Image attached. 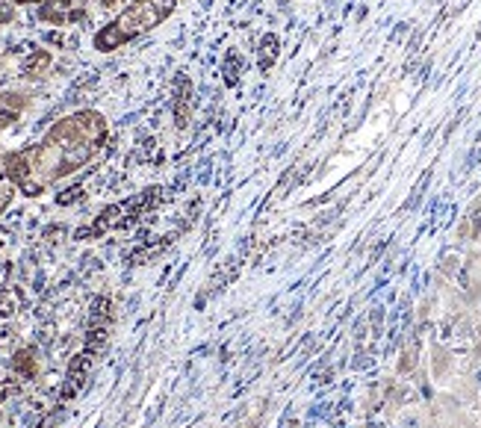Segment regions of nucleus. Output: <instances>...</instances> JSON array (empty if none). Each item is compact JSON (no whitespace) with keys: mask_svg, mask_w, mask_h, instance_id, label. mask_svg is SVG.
I'll return each instance as SVG.
<instances>
[{"mask_svg":"<svg viewBox=\"0 0 481 428\" xmlns=\"http://www.w3.org/2000/svg\"><path fill=\"white\" fill-rule=\"evenodd\" d=\"M109 136V124L97 109H77L56 121L36 145L6 154V171L27 198L41 195L56 180L92 163Z\"/></svg>","mask_w":481,"mask_h":428,"instance_id":"1","label":"nucleus"},{"mask_svg":"<svg viewBox=\"0 0 481 428\" xmlns=\"http://www.w3.org/2000/svg\"><path fill=\"white\" fill-rule=\"evenodd\" d=\"M177 0H130L104 30L95 33V51H118L127 41L145 36L175 12Z\"/></svg>","mask_w":481,"mask_h":428,"instance_id":"2","label":"nucleus"},{"mask_svg":"<svg viewBox=\"0 0 481 428\" xmlns=\"http://www.w3.org/2000/svg\"><path fill=\"white\" fill-rule=\"evenodd\" d=\"M86 15V0H45L39 6V18L56 24V27H65V24H74Z\"/></svg>","mask_w":481,"mask_h":428,"instance_id":"3","label":"nucleus"},{"mask_svg":"<svg viewBox=\"0 0 481 428\" xmlns=\"http://www.w3.org/2000/svg\"><path fill=\"white\" fill-rule=\"evenodd\" d=\"M24 109H27V98L24 95H18V92H0V131H6L9 124H15Z\"/></svg>","mask_w":481,"mask_h":428,"instance_id":"4","label":"nucleus"},{"mask_svg":"<svg viewBox=\"0 0 481 428\" xmlns=\"http://www.w3.org/2000/svg\"><path fill=\"white\" fill-rule=\"evenodd\" d=\"M15 183H12L9 178V171H6V154L0 151V213H4L9 204H12V198H15Z\"/></svg>","mask_w":481,"mask_h":428,"instance_id":"5","label":"nucleus"},{"mask_svg":"<svg viewBox=\"0 0 481 428\" xmlns=\"http://www.w3.org/2000/svg\"><path fill=\"white\" fill-rule=\"evenodd\" d=\"M50 65V53L48 51H39V53H33V56H27L24 60V74H41V71H45Z\"/></svg>","mask_w":481,"mask_h":428,"instance_id":"6","label":"nucleus"},{"mask_svg":"<svg viewBox=\"0 0 481 428\" xmlns=\"http://www.w3.org/2000/svg\"><path fill=\"white\" fill-rule=\"evenodd\" d=\"M278 56V39L275 36H266L263 39V56H260V68L266 71L269 65H272V60Z\"/></svg>","mask_w":481,"mask_h":428,"instance_id":"7","label":"nucleus"},{"mask_svg":"<svg viewBox=\"0 0 481 428\" xmlns=\"http://www.w3.org/2000/svg\"><path fill=\"white\" fill-rule=\"evenodd\" d=\"M15 18V6H12V0H0V24H9Z\"/></svg>","mask_w":481,"mask_h":428,"instance_id":"8","label":"nucleus"},{"mask_svg":"<svg viewBox=\"0 0 481 428\" xmlns=\"http://www.w3.org/2000/svg\"><path fill=\"white\" fill-rule=\"evenodd\" d=\"M97 4H101V6H116L118 0H97Z\"/></svg>","mask_w":481,"mask_h":428,"instance_id":"9","label":"nucleus"}]
</instances>
